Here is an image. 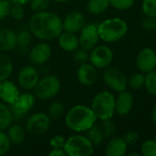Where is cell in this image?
<instances>
[{
  "label": "cell",
  "mask_w": 156,
  "mask_h": 156,
  "mask_svg": "<svg viewBox=\"0 0 156 156\" xmlns=\"http://www.w3.org/2000/svg\"><path fill=\"white\" fill-rule=\"evenodd\" d=\"M29 28L37 38L49 41L57 38L63 32V20L54 12H37L30 17Z\"/></svg>",
  "instance_id": "1"
},
{
  "label": "cell",
  "mask_w": 156,
  "mask_h": 156,
  "mask_svg": "<svg viewBox=\"0 0 156 156\" xmlns=\"http://www.w3.org/2000/svg\"><path fill=\"white\" fill-rule=\"evenodd\" d=\"M80 36L78 37L79 46L82 49L91 51L98 42L99 37L97 33V26L94 23L86 24L80 30Z\"/></svg>",
  "instance_id": "10"
},
{
  "label": "cell",
  "mask_w": 156,
  "mask_h": 156,
  "mask_svg": "<svg viewBox=\"0 0 156 156\" xmlns=\"http://www.w3.org/2000/svg\"><path fill=\"white\" fill-rule=\"evenodd\" d=\"M63 151L69 156H90L94 154V145L84 135H73L65 140Z\"/></svg>",
  "instance_id": "6"
},
{
  "label": "cell",
  "mask_w": 156,
  "mask_h": 156,
  "mask_svg": "<svg viewBox=\"0 0 156 156\" xmlns=\"http://www.w3.org/2000/svg\"><path fill=\"white\" fill-rule=\"evenodd\" d=\"M127 152V144L121 137L111 138L106 145L108 156H124Z\"/></svg>",
  "instance_id": "21"
},
{
  "label": "cell",
  "mask_w": 156,
  "mask_h": 156,
  "mask_svg": "<svg viewBox=\"0 0 156 156\" xmlns=\"http://www.w3.org/2000/svg\"><path fill=\"white\" fill-rule=\"evenodd\" d=\"M92 111L97 119L108 120L115 113V98L109 91L98 92L92 101Z\"/></svg>",
  "instance_id": "4"
},
{
  "label": "cell",
  "mask_w": 156,
  "mask_h": 156,
  "mask_svg": "<svg viewBox=\"0 0 156 156\" xmlns=\"http://www.w3.org/2000/svg\"><path fill=\"white\" fill-rule=\"evenodd\" d=\"M103 80L106 85L118 92L126 90L128 86V80L125 74L118 68L108 67L103 73Z\"/></svg>",
  "instance_id": "7"
},
{
  "label": "cell",
  "mask_w": 156,
  "mask_h": 156,
  "mask_svg": "<svg viewBox=\"0 0 156 156\" xmlns=\"http://www.w3.org/2000/svg\"><path fill=\"white\" fill-rule=\"evenodd\" d=\"M77 79L84 86H91L95 84L97 80V68L88 62L81 64L77 70Z\"/></svg>",
  "instance_id": "17"
},
{
  "label": "cell",
  "mask_w": 156,
  "mask_h": 156,
  "mask_svg": "<svg viewBox=\"0 0 156 156\" xmlns=\"http://www.w3.org/2000/svg\"><path fill=\"white\" fill-rule=\"evenodd\" d=\"M86 136L90 140L94 146L101 145L104 143V140L106 139L100 125L96 123L86 131Z\"/></svg>",
  "instance_id": "23"
},
{
  "label": "cell",
  "mask_w": 156,
  "mask_h": 156,
  "mask_svg": "<svg viewBox=\"0 0 156 156\" xmlns=\"http://www.w3.org/2000/svg\"><path fill=\"white\" fill-rule=\"evenodd\" d=\"M17 46V34L9 28L0 29V52L9 51Z\"/></svg>",
  "instance_id": "20"
},
{
  "label": "cell",
  "mask_w": 156,
  "mask_h": 156,
  "mask_svg": "<svg viewBox=\"0 0 156 156\" xmlns=\"http://www.w3.org/2000/svg\"><path fill=\"white\" fill-rule=\"evenodd\" d=\"M11 143L6 133L0 131V156L6 154L10 150Z\"/></svg>",
  "instance_id": "34"
},
{
  "label": "cell",
  "mask_w": 156,
  "mask_h": 156,
  "mask_svg": "<svg viewBox=\"0 0 156 156\" xmlns=\"http://www.w3.org/2000/svg\"><path fill=\"white\" fill-rule=\"evenodd\" d=\"M97 116L91 108L86 105H75L72 107L65 116L66 127L76 133L88 130L97 122Z\"/></svg>",
  "instance_id": "2"
},
{
  "label": "cell",
  "mask_w": 156,
  "mask_h": 156,
  "mask_svg": "<svg viewBox=\"0 0 156 156\" xmlns=\"http://www.w3.org/2000/svg\"><path fill=\"white\" fill-rule=\"evenodd\" d=\"M142 8L145 16L156 17V0H143Z\"/></svg>",
  "instance_id": "31"
},
{
  "label": "cell",
  "mask_w": 156,
  "mask_h": 156,
  "mask_svg": "<svg viewBox=\"0 0 156 156\" xmlns=\"http://www.w3.org/2000/svg\"><path fill=\"white\" fill-rule=\"evenodd\" d=\"M58 38V44L62 49L67 52H74L79 47L78 37L74 33L71 32H62Z\"/></svg>",
  "instance_id": "19"
},
{
  "label": "cell",
  "mask_w": 156,
  "mask_h": 156,
  "mask_svg": "<svg viewBox=\"0 0 156 156\" xmlns=\"http://www.w3.org/2000/svg\"><path fill=\"white\" fill-rule=\"evenodd\" d=\"M52 53L51 47L47 42H40L33 46L29 51V57L31 63L35 65H43L51 58Z\"/></svg>",
  "instance_id": "13"
},
{
  "label": "cell",
  "mask_w": 156,
  "mask_h": 156,
  "mask_svg": "<svg viewBox=\"0 0 156 156\" xmlns=\"http://www.w3.org/2000/svg\"><path fill=\"white\" fill-rule=\"evenodd\" d=\"M51 120L44 112H36L31 114L26 122V131L33 135L39 136L43 134L50 128Z\"/></svg>",
  "instance_id": "8"
},
{
  "label": "cell",
  "mask_w": 156,
  "mask_h": 156,
  "mask_svg": "<svg viewBox=\"0 0 156 156\" xmlns=\"http://www.w3.org/2000/svg\"><path fill=\"white\" fill-rule=\"evenodd\" d=\"M65 139L61 135H55L50 140V146L52 149H63Z\"/></svg>",
  "instance_id": "41"
},
{
  "label": "cell",
  "mask_w": 156,
  "mask_h": 156,
  "mask_svg": "<svg viewBox=\"0 0 156 156\" xmlns=\"http://www.w3.org/2000/svg\"><path fill=\"white\" fill-rule=\"evenodd\" d=\"M122 138H123L124 142L127 144V145H128V144L132 145V144H134L137 142V140L139 139V134H138V133H136V132L131 131V132L126 133Z\"/></svg>",
  "instance_id": "42"
},
{
  "label": "cell",
  "mask_w": 156,
  "mask_h": 156,
  "mask_svg": "<svg viewBox=\"0 0 156 156\" xmlns=\"http://www.w3.org/2000/svg\"><path fill=\"white\" fill-rule=\"evenodd\" d=\"M13 72V63L8 56L0 52V81L7 80Z\"/></svg>",
  "instance_id": "24"
},
{
  "label": "cell",
  "mask_w": 156,
  "mask_h": 156,
  "mask_svg": "<svg viewBox=\"0 0 156 156\" xmlns=\"http://www.w3.org/2000/svg\"><path fill=\"white\" fill-rule=\"evenodd\" d=\"M36 101V97L33 93L29 91L20 93L17 99L11 104L8 105L11 112L27 115L28 112L33 108Z\"/></svg>",
  "instance_id": "14"
},
{
  "label": "cell",
  "mask_w": 156,
  "mask_h": 156,
  "mask_svg": "<svg viewBox=\"0 0 156 156\" xmlns=\"http://www.w3.org/2000/svg\"><path fill=\"white\" fill-rule=\"evenodd\" d=\"M11 2V4H19V5H25L27 3H29L30 0H9Z\"/></svg>",
  "instance_id": "44"
},
{
  "label": "cell",
  "mask_w": 156,
  "mask_h": 156,
  "mask_svg": "<svg viewBox=\"0 0 156 156\" xmlns=\"http://www.w3.org/2000/svg\"><path fill=\"white\" fill-rule=\"evenodd\" d=\"M128 32L127 23L119 17L108 18L97 25V33L100 39L107 43H113L121 39Z\"/></svg>",
  "instance_id": "3"
},
{
  "label": "cell",
  "mask_w": 156,
  "mask_h": 156,
  "mask_svg": "<svg viewBox=\"0 0 156 156\" xmlns=\"http://www.w3.org/2000/svg\"><path fill=\"white\" fill-rule=\"evenodd\" d=\"M29 2H30V8L35 13L45 11L50 5V0H30Z\"/></svg>",
  "instance_id": "37"
},
{
  "label": "cell",
  "mask_w": 156,
  "mask_h": 156,
  "mask_svg": "<svg viewBox=\"0 0 156 156\" xmlns=\"http://www.w3.org/2000/svg\"><path fill=\"white\" fill-rule=\"evenodd\" d=\"M89 60L97 69H106L113 60V51L108 46L95 47L89 54Z\"/></svg>",
  "instance_id": "9"
},
{
  "label": "cell",
  "mask_w": 156,
  "mask_h": 156,
  "mask_svg": "<svg viewBox=\"0 0 156 156\" xmlns=\"http://www.w3.org/2000/svg\"><path fill=\"white\" fill-rule=\"evenodd\" d=\"M9 15L15 20H21L24 17V15H25V10H24L23 5L13 4V5H11Z\"/></svg>",
  "instance_id": "36"
},
{
  "label": "cell",
  "mask_w": 156,
  "mask_h": 156,
  "mask_svg": "<svg viewBox=\"0 0 156 156\" xmlns=\"http://www.w3.org/2000/svg\"><path fill=\"white\" fill-rule=\"evenodd\" d=\"M137 68L143 73H148L156 68V52L151 48H144L136 57Z\"/></svg>",
  "instance_id": "12"
},
{
  "label": "cell",
  "mask_w": 156,
  "mask_h": 156,
  "mask_svg": "<svg viewBox=\"0 0 156 156\" xmlns=\"http://www.w3.org/2000/svg\"><path fill=\"white\" fill-rule=\"evenodd\" d=\"M31 41L30 33L28 30H21L17 34V45L21 48H26Z\"/></svg>",
  "instance_id": "33"
},
{
  "label": "cell",
  "mask_w": 156,
  "mask_h": 156,
  "mask_svg": "<svg viewBox=\"0 0 156 156\" xmlns=\"http://www.w3.org/2000/svg\"><path fill=\"white\" fill-rule=\"evenodd\" d=\"M86 25V18L84 14L78 11H72L68 13L63 20V29L66 32L77 33Z\"/></svg>",
  "instance_id": "15"
},
{
  "label": "cell",
  "mask_w": 156,
  "mask_h": 156,
  "mask_svg": "<svg viewBox=\"0 0 156 156\" xmlns=\"http://www.w3.org/2000/svg\"><path fill=\"white\" fill-rule=\"evenodd\" d=\"M53 1H55L57 3H65V2H67L69 0H53Z\"/></svg>",
  "instance_id": "47"
},
{
  "label": "cell",
  "mask_w": 156,
  "mask_h": 156,
  "mask_svg": "<svg viewBox=\"0 0 156 156\" xmlns=\"http://www.w3.org/2000/svg\"><path fill=\"white\" fill-rule=\"evenodd\" d=\"M142 27L144 30L147 31H153L156 29V17H153V16H147L145 18H143L142 20L141 23Z\"/></svg>",
  "instance_id": "39"
},
{
  "label": "cell",
  "mask_w": 156,
  "mask_h": 156,
  "mask_svg": "<svg viewBox=\"0 0 156 156\" xmlns=\"http://www.w3.org/2000/svg\"><path fill=\"white\" fill-rule=\"evenodd\" d=\"M145 82V76L142 73H135L131 76L130 80H128V84L132 90H140L143 87Z\"/></svg>",
  "instance_id": "30"
},
{
  "label": "cell",
  "mask_w": 156,
  "mask_h": 156,
  "mask_svg": "<svg viewBox=\"0 0 156 156\" xmlns=\"http://www.w3.org/2000/svg\"><path fill=\"white\" fill-rule=\"evenodd\" d=\"M133 106V97L129 91H120L115 99V112L120 116L129 114Z\"/></svg>",
  "instance_id": "18"
},
{
  "label": "cell",
  "mask_w": 156,
  "mask_h": 156,
  "mask_svg": "<svg viewBox=\"0 0 156 156\" xmlns=\"http://www.w3.org/2000/svg\"><path fill=\"white\" fill-rule=\"evenodd\" d=\"M154 141H156V133L155 135H154Z\"/></svg>",
  "instance_id": "48"
},
{
  "label": "cell",
  "mask_w": 156,
  "mask_h": 156,
  "mask_svg": "<svg viewBox=\"0 0 156 156\" xmlns=\"http://www.w3.org/2000/svg\"><path fill=\"white\" fill-rule=\"evenodd\" d=\"M109 6V0H88L86 10L92 15H101Z\"/></svg>",
  "instance_id": "25"
},
{
  "label": "cell",
  "mask_w": 156,
  "mask_h": 156,
  "mask_svg": "<svg viewBox=\"0 0 156 156\" xmlns=\"http://www.w3.org/2000/svg\"><path fill=\"white\" fill-rule=\"evenodd\" d=\"M19 89L13 82L8 80L0 81V100L6 104L13 103L19 96Z\"/></svg>",
  "instance_id": "16"
},
{
  "label": "cell",
  "mask_w": 156,
  "mask_h": 156,
  "mask_svg": "<svg viewBox=\"0 0 156 156\" xmlns=\"http://www.w3.org/2000/svg\"><path fill=\"white\" fill-rule=\"evenodd\" d=\"M11 5L12 4L9 0H0V20L9 16Z\"/></svg>",
  "instance_id": "40"
},
{
  "label": "cell",
  "mask_w": 156,
  "mask_h": 156,
  "mask_svg": "<svg viewBox=\"0 0 156 156\" xmlns=\"http://www.w3.org/2000/svg\"><path fill=\"white\" fill-rule=\"evenodd\" d=\"M141 156L142 154H139V153H130V154H128V156Z\"/></svg>",
  "instance_id": "46"
},
{
  "label": "cell",
  "mask_w": 156,
  "mask_h": 156,
  "mask_svg": "<svg viewBox=\"0 0 156 156\" xmlns=\"http://www.w3.org/2000/svg\"><path fill=\"white\" fill-rule=\"evenodd\" d=\"M64 113V107L63 103L59 101H53L50 104L48 108V116L50 117L51 120L52 121H57Z\"/></svg>",
  "instance_id": "27"
},
{
  "label": "cell",
  "mask_w": 156,
  "mask_h": 156,
  "mask_svg": "<svg viewBox=\"0 0 156 156\" xmlns=\"http://www.w3.org/2000/svg\"><path fill=\"white\" fill-rule=\"evenodd\" d=\"M39 80H40L39 71L34 66L31 65L24 66L19 70L17 75L18 85L27 91L33 90Z\"/></svg>",
  "instance_id": "11"
},
{
  "label": "cell",
  "mask_w": 156,
  "mask_h": 156,
  "mask_svg": "<svg viewBox=\"0 0 156 156\" xmlns=\"http://www.w3.org/2000/svg\"><path fill=\"white\" fill-rule=\"evenodd\" d=\"M141 154L144 156H156V141L146 140L142 144Z\"/></svg>",
  "instance_id": "29"
},
{
  "label": "cell",
  "mask_w": 156,
  "mask_h": 156,
  "mask_svg": "<svg viewBox=\"0 0 156 156\" xmlns=\"http://www.w3.org/2000/svg\"><path fill=\"white\" fill-rule=\"evenodd\" d=\"M12 116L9 107L0 101V131L7 129L12 123Z\"/></svg>",
  "instance_id": "26"
},
{
  "label": "cell",
  "mask_w": 156,
  "mask_h": 156,
  "mask_svg": "<svg viewBox=\"0 0 156 156\" xmlns=\"http://www.w3.org/2000/svg\"><path fill=\"white\" fill-rule=\"evenodd\" d=\"M7 136L9 138V141L11 144L19 145L21 144L26 138V131L25 129L18 123L10 124V126L7 128Z\"/></svg>",
  "instance_id": "22"
},
{
  "label": "cell",
  "mask_w": 156,
  "mask_h": 156,
  "mask_svg": "<svg viewBox=\"0 0 156 156\" xmlns=\"http://www.w3.org/2000/svg\"><path fill=\"white\" fill-rule=\"evenodd\" d=\"M151 116H152V120L153 122L156 124V105L154 107L153 111H152V113H151Z\"/></svg>",
  "instance_id": "45"
},
{
  "label": "cell",
  "mask_w": 156,
  "mask_h": 156,
  "mask_svg": "<svg viewBox=\"0 0 156 156\" xmlns=\"http://www.w3.org/2000/svg\"><path fill=\"white\" fill-rule=\"evenodd\" d=\"M145 88L147 91L156 97V69H154L147 73L145 76V82H144Z\"/></svg>",
  "instance_id": "28"
},
{
  "label": "cell",
  "mask_w": 156,
  "mask_h": 156,
  "mask_svg": "<svg viewBox=\"0 0 156 156\" xmlns=\"http://www.w3.org/2000/svg\"><path fill=\"white\" fill-rule=\"evenodd\" d=\"M32 90L36 99L50 100L60 92L61 81L54 75H47L39 80Z\"/></svg>",
  "instance_id": "5"
},
{
  "label": "cell",
  "mask_w": 156,
  "mask_h": 156,
  "mask_svg": "<svg viewBox=\"0 0 156 156\" xmlns=\"http://www.w3.org/2000/svg\"><path fill=\"white\" fill-rule=\"evenodd\" d=\"M106 138H108L110 136H112L115 132H116V127L113 122L110 121V119L108 120H103L102 122L99 124Z\"/></svg>",
  "instance_id": "35"
},
{
  "label": "cell",
  "mask_w": 156,
  "mask_h": 156,
  "mask_svg": "<svg viewBox=\"0 0 156 156\" xmlns=\"http://www.w3.org/2000/svg\"><path fill=\"white\" fill-rule=\"evenodd\" d=\"M50 156H65L66 154L63 149H53L49 153Z\"/></svg>",
  "instance_id": "43"
},
{
  "label": "cell",
  "mask_w": 156,
  "mask_h": 156,
  "mask_svg": "<svg viewBox=\"0 0 156 156\" xmlns=\"http://www.w3.org/2000/svg\"><path fill=\"white\" fill-rule=\"evenodd\" d=\"M74 52V61H76L77 63H79L80 65L81 64H84V63H86L89 60L88 51L81 48L79 50L76 49Z\"/></svg>",
  "instance_id": "38"
},
{
  "label": "cell",
  "mask_w": 156,
  "mask_h": 156,
  "mask_svg": "<svg viewBox=\"0 0 156 156\" xmlns=\"http://www.w3.org/2000/svg\"><path fill=\"white\" fill-rule=\"evenodd\" d=\"M135 0H109V5L118 10H127L134 5Z\"/></svg>",
  "instance_id": "32"
}]
</instances>
